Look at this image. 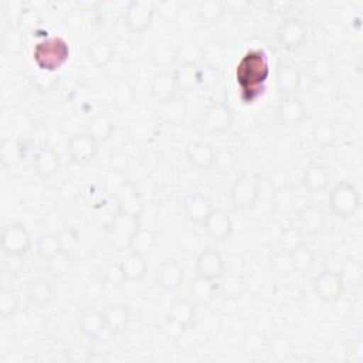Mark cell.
<instances>
[{
	"mask_svg": "<svg viewBox=\"0 0 363 363\" xmlns=\"http://www.w3.org/2000/svg\"><path fill=\"white\" fill-rule=\"evenodd\" d=\"M233 121L234 116L230 106L223 102H216L206 109L199 122V128L203 133H217L230 129Z\"/></svg>",
	"mask_w": 363,
	"mask_h": 363,
	"instance_id": "5b68a950",
	"label": "cell"
},
{
	"mask_svg": "<svg viewBox=\"0 0 363 363\" xmlns=\"http://www.w3.org/2000/svg\"><path fill=\"white\" fill-rule=\"evenodd\" d=\"M71 265H72V255L67 248L60 250L57 254L45 259L47 274L54 278H61L67 275L71 269Z\"/></svg>",
	"mask_w": 363,
	"mask_h": 363,
	"instance_id": "d6a6232c",
	"label": "cell"
},
{
	"mask_svg": "<svg viewBox=\"0 0 363 363\" xmlns=\"http://www.w3.org/2000/svg\"><path fill=\"white\" fill-rule=\"evenodd\" d=\"M224 6H225V11L230 10L233 13H241L247 10L250 3L245 0H228V1H224Z\"/></svg>",
	"mask_w": 363,
	"mask_h": 363,
	"instance_id": "f907efd6",
	"label": "cell"
},
{
	"mask_svg": "<svg viewBox=\"0 0 363 363\" xmlns=\"http://www.w3.org/2000/svg\"><path fill=\"white\" fill-rule=\"evenodd\" d=\"M220 284H218V288L220 291L227 296V298H231V299H235V298H240L244 291H245V279L242 275H238V274H223L220 277Z\"/></svg>",
	"mask_w": 363,
	"mask_h": 363,
	"instance_id": "d590c367",
	"label": "cell"
},
{
	"mask_svg": "<svg viewBox=\"0 0 363 363\" xmlns=\"http://www.w3.org/2000/svg\"><path fill=\"white\" fill-rule=\"evenodd\" d=\"M28 301L35 306H45L52 299V286L45 279H35L27 288Z\"/></svg>",
	"mask_w": 363,
	"mask_h": 363,
	"instance_id": "e575fe53",
	"label": "cell"
},
{
	"mask_svg": "<svg viewBox=\"0 0 363 363\" xmlns=\"http://www.w3.org/2000/svg\"><path fill=\"white\" fill-rule=\"evenodd\" d=\"M109 166L112 172H116V173L125 172L128 167V156L123 152L112 153L109 159Z\"/></svg>",
	"mask_w": 363,
	"mask_h": 363,
	"instance_id": "bcb514c9",
	"label": "cell"
},
{
	"mask_svg": "<svg viewBox=\"0 0 363 363\" xmlns=\"http://www.w3.org/2000/svg\"><path fill=\"white\" fill-rule=\"evenodd\" d=\"M159 113L167 122H179L186 115V104L183 99H179L174 96V98L160 104Z\"/></svg>",
	"mask_w": 363,
	"mask_h": 363,
	"instance_id": "f35d334b",
	"label": "cell"
},
{
	"mask_svg": "<svg viewBox=\"0 0 363 363\" xmlns=\"http://www.w3.org/2000/svg\"><path fill=\"white\" fill-rule=\"evenodd\" d=\"M86 55L96 67L106 68L113 61V47L106 40H95L86 48Z\"/></svg>",
	"mask_w": 363,
	"mask_h": 363,
	"instance_id": "f1b7e54d",
	"label": "cell"
},
{
	"mask_svg": "<svg viewBox=\"0 0 363 363\" xmlns=\"http://www.w3.org/2000/svg\"><path fill=\"white\" fill-rule=\"evenodd\" d=\"M183 268L176 261H163L156 269V281L166 291L177 289L183 282Z\"/></svg>",
	"mask_w": 363,
	"mask_h": 363,
	"instance_id": "ffe728a7",
	"label": "cell"
},
{
	"mask_svg": "<svg viewBox=\"0 0 363 363\" xmlns=\"http://www.w3.org/2000/svg\"><path fill=\"white\" fill-rule=\"evenodd\" d=\"M360 206V196L354 184L349 182L337 183L329 193V207L339 218H349L354 216Z\"/></svg>",
	"mask_w": 363,
	"mask_h": 363,
	"instance_id": "3957f363",
	"label": "cell"
},
{
	"mask_svg": "<svg viewBox=\"0 0 363 363\" xmlns=\"http://www.w3.org/2000/svg\"><path fill=\"white\" fill-rule=\"evenodd\" d=\"M277 115L284 126L295 128L306 118V111L303 104L296 96L289 95L279 102L277 108Z\"/></svg>",
	"mask_w": 363,
	"mask_h": 363,
	"instance_id": "7c38bea8",
	"label": "cell"
},
{
	"mask_svg": "<svg viewBox=\"0 0 363 363\" xmlns=\"http://www.w3.org/2000/svg\"><path fill=\"white\" fill-rule=\"evenodd\" d=\"M78 326L81 333L88 337V339H95L101 335L104 329H106L105 323V316L104 311L95 309V308H88L85 309L78 320Z\"/></svg>",
	"mask_w": 363,
	"mask_h": 363,
	"instance_id": "44dd1931",
	"label": "cell"
},
{
	"mask_svg": "<svg viewBox=\"0 0 363 363\" xmlns=\"http://www.w3.org/2000/svg\"><path fill=\"white\" fill-rule=\"evenodd\" d=\"M106 279L112 284V285H122L126 279L122 274V269L118 265H111L108 269H106Z\"/></svg>",
	"mask_w": 363,
	"mask_h": 363,
	"instance_id": "681fc988",
	"label": "cell"
},
{
	"mask_svg": "<svg viewBox=\"0 0 363 363\" xmlns=\"http://www.w3.org/2000/svg\"><path fill=\"white\" fill-rule=\"evenodd\" d=\"M303 184L311 193L322 191L329 184V172L320 164H309L303 172Z\"/></svg>",
	"mask_w": 363,
	"mask_h": 363,
	"instance_id": "4dcf8cb0",
	"label": "cell"
},
{
	"mask_svg": "<svg viewBox=\"0 0 363 363\" xmlns=\"http://www.w3.org/2000/svg\"><path fill=\"white\" fill-rule=\"evenodd\" d=\"M217 291H218V284L216 279H210L197 274V277L193 278L190 282V288H189L190 301L194 305L207 306L216 298Z\"/></svg>",
	"mask_w": 363,
	"mask_h": 363,
	"instance_id": "5bb4252c",
	"label": "cell"
},
{
	"mask_svg": "<svg viewBox=\"0 0 363 363\" xmlns=\"http://www.w3.org/2000/svg\"><path fill=\"white\" fill-rule=\"evenodd\" d=\"M258 196H259V183L252 176L238 177L230 189L231 203L235 207L242 210L252 207Z\"/></svg>",
	"mask_w": 363,
	"mask_h": 363,
	"instance_id": "52a82bcc",
	"label": "cell"
},
{
	"mask_svg": "<svg viewBox=\"0 0 363 363\" xmlns=\"http://www.w3.org/2000/svg\"><path fill=\"white\" fill-rule=\"evenodd\" d=\"M326 214L320 207L316 206H305L299 210L298 224L299 230L306 234H315L325 227Z\"/></svg>",
	"mask_w": 363,
	"mask_h": 363,
	"instance_id": "603a6c76",
	"label": "cell"
},
{
	"mask_svg": "<svg viewBox=\"0 0 363 363\" xmlns=\"http://www.w3.org/2000/svg\"><path fill=\"white\" fill-rule=\"evenodd\" d=\"M104 316H105L106 329H109L113 333H121L126 329L130 313L125 303L115 302V303H109L104 309Z\"/></svg>",
	"mask_w": 363,
	"mask_h": 363,
	"instance_id": "cb8c5ba5",
	"label": "cell"
},
{
	"mask_svg": "<svg viewBox=\"0 0 363 363\" xmlns=\"http://www.w3.org/2000/svg\"><path fill=\"white\" fill-rule=\"evenodd\" d=\"M244 342H245L247 349H248L250 352H254V353L261 352V349H262V346H264V337H262L259 333H257V332H252V333L247 335V337H245Z\"/></svg>",
	"mask_w": 363,
	"mask_h": 363,
	"instance_id": "c3c4849f",
	"label": "cell"
},
{
	"mask_svg": "<svg viewBox=\"0 0 363 363\" xmlns=\"http://www.w3.org/2000/svg\"><path fill=\"white\" fill-rule=\"evenodd\" d=\"M138 224H139V217L119 213L113 218V221L109 227V238L115 244H125V241H126V244L129 245L130 237H132L135 228L138 227Z\"/></svg>",
	"mask_w": 363,
	"mask_h": 363,
	"instance_id": "e0dca14e",
	"label": "cell"
},
{
	"mask_svg": "<svg viewBox=\"0 0 363 363\" xmlns=\"http://www.w3.org/2000/svg\"><path fill=\"white\" fill-rule=\"evenodd\" d=\"M204 231L214 240H225L233 231V221L230 216L220 208H213L210 216L203 223Z\"/></svg>",
	"mask_w": 363,
	"mask_h": 363,
	"instance_id": "9a60e30c",
	"label": "cell"
},
{
	"mask_svg": "<svg viewBox=\"0 0 363 363\" xmlns=\"http://www.w3.org/2000/svg\"><path fill=\"white\" fill-rule=\"evenodd\" d=\"M18 306V298L11 289L1 288L0 289V315L1 316H10L16 312Z\"/></svg>",
	"mask_w": 363,
	"mask_h": 363,
	"instance_id": "7bdbcfd3",
	"label": "cell"
},
{
	"mask_svg": "<svg viewBox=\"0 0 363 363\" xmlns=\"http://www.w3.org/2000/svg\"><path fill=\"white\" fill-rule=\"evenodd\" d=\"M174 78L179 91H193L203 82V71L196 62L186 61L176 69Z\"/></svg>",
	"mask_w": 363,
	"mask_h": 363,
	"instance_id": "d6986e66",
	"label": "cell"
},
{
	"mask_svg": "<svg viewBox=\"0 0 363 363\" xmlns=\"http://www.w3.org/2000/svg\"><path fill=\"white\" fill-rule=\"evenodd\" d=\"M225 13L224 1L221 0H203L197 6V16L204 23H216Z\"/></svg>",
	"mask_w": 363,
	"mask_h": 363,
	"instance_id": "8d00e7d4",
	"label": "cell"
},
{
	"mask_svg": "<svg viewBox=\"0 0 363 363\" xmlns=\"http://www.w3.org/2000/svg\"><path fill=\"white\" fill-rule=\"evenodd\" d=\"M98 140L86 130L75 133L67 143V152L72 162L86 163L91 162L98 153Z\"/></svg>",
	"mask_w": 363,
	"mask_h": 363,
	"instance_id": "ba28073f",
	"label": "cell"
},
{
	"mask_svg": "<svg viewBox=\"0 0 363 363\" xmlns=\"http://www.w3.org/2000/svg\"><path fill=\"white\" fill-rule=\"evenodd\" d=\"M223 47L217 41H208L203 48V60L208 67H218L223 61Z\"/></svg>",
	"mask_w": 363,
	"mask_h": 363,
	"instance_id": "b9f144b4",
	"label": "cell"
},
{
	"mask_svg": "<svg viewBox=\"0 0 363 363\" xmlns=\"http://www.w3.org/2000/svg\"><path fill=\"white\" fill-rule=\"evenodd\" d=\"M118 207L119 213H125L133 217H139L142 211V201L135 189L122 186L118 190Z\"/></svg>",
	"mask_w": 363,
	"mask_h": 363,
	"instance_id": "1f68e13d",
	"label": "cell"
},
{
	"mask_svg": "<svg viewBox=\"0 0 363 363\" xmlns=\"http://www.w3.org/2000/svg\"><path fill=\"white\" fill-rule=\"evenodd\" d=\"M156 240H157V233L139 223L130 237L129 248L135 252L145 255L153 248V245L156 244Z\"/></svg>",
	"mask_w": 363,
	"mask_h": 363,
	"instance_id": "83f0119b",
	"label": "cell"
},
{
	"mask_svg": "<svg viewBox=\"0 0 363 363\" xmlns=\"http://www.w3.org/2000/svg\"><path fill=\"white\" fill-rule=\"evenodd\" d=\"M301 85V72L294 64H281L277 69V86L285 94V96L292 95Z\"/></svg>",
	"mask_w": 363,
	"mask_h": 363,
	"instance_id": "d4e9b609",
	"label": "cell"
},
{
	"mask_svg": "<svg viewBox=\"0 0 363 363\" xmlns=\"http://www.w3.org/2000/svg\"><path fill=\"white\" fill-rule=\"evenodd\" d=\"M308 28L305 23L296 17H289L282 21L278 28V41L288 50L301 47L306 40Z\"/></svg>",
	"mask_w": 363,
	"mask_h": 363,
	"instance_id": "30bf717a",
	"label": "cell"
},
{
	"mask_svg": "<svg viewBox=\"0 0 363 363\" xmlns=\"http://www.w3.org/2000/svg\"><path fill=\"white\" fill-rule=\"evenodd\" d=\"M60 167H61V159L52 147L44 146L35 153L34 169L41 179L45 180L52 177L54 174L58 173Z\"/></svg>",
	"mask_w": 363,
	"mask_h": 363,
	"instance_id": "2e32d148",
	"label": "cell"
},
{
	"mask_svg": "<svg viewBox=\"0 0 363 363\" xmlns=\"http://www.w3.org/2000/svg\"><path fill=\"white\" fill-rule=\"evenodd\" d=\"M217 152L208 142L196 140L187 145L186 157L197 169L207 170L216 163Z\"/></svg>",
	"mask_w": 363,
	"mask_h": 363,
	"instance_id": "4fadbf2b",
	"label": "cell"
},
{
	"mask_svg": "<svg viewBox=\"0 0 363 363\" xmlns=\"http://www.w3.org/2000/svg\"><path fill=\"white\" fill-rule=\"evenodd\" d=\"M155 4L149 0H132L125 10V24L133 33L145 31L153 20Z\"/></svg>",
	"mask_w": 363,
	"mask_h": 363,
	"instance_id": "8992f818",
	"label": "cell"
},
{
	"mask_svg": "<svg viewBox=\"0 0 363 363\" xmlns=\"http://www.w3.org/2000/svg\"><path fill=\"white\" fill-rule=\"evenodd\" d=\"M111 94H112L113 102L119 108L129 106L133 102V99H135V89H133L132 84L126 78L115 79V82L112 85Z\"/></svg>",
	"mask_w": 363,
	"mask_h": 363,
	"instance_id": "74e56055",
	"label": "cell"
},
{
	"mask_svg": "<svg viewBox=\"0 0 363 363\" xmlns=\"http://www.w3.org/2000/svg\"><path fill=\"white\" fill-rule=\"evenodd\" d=\"M177 91L176 86V78L174 72L162 71L156 74L150 81V94L162 104L172 98H174V94Z\"/></svg>",
	"mask_w": 363,
	"mask_h": 363,
	"instance_id": "7402d4cb",
	"label": "cell"
},
{
	"mask_svg": "<svg viewBox=\"0 0 363 363\" xmlns=\"http://www.w3.org/2000/svg\"><path fill=\"white\" fill-rule=\"evenodd\" d=\"M115 130V123L112 121V118L105 113V112H98L95 113L91 121H89V126H88V132L98 140V142H104L108 140L112 133Z\"/></svg>",
	"mask_w": 363,
	"mask_h": 363,
	"instance_id": "836d02e7",
	"label": "cell"
},
{
	"mask_svg": "<svg viewBox=\"0 0 363 363\" xmlns=\"http://www.w3.org/2000/svg\"><path fill=\"white\" fill-rule=\"evenodd\" d=\"M1 248L7 255L21 257L28 252L31 247V238L27 228L20 223L9 224L3 228L0 237Z\"/></svg>",
	"mask_w": 363,
	"mask_h": 363,
	"instance_id": "277c9868",
	"label": "cell"
},
{
	"mask_svg": "<svg viewBox=\"0 0 363 363\" xmlns=\"http://www.w3.org/2000/svg\"><path fill=\"white\" fill-rule=\"evenodd\" d=\"M163 329H164V332H166V335H167L169 337H172V339H179V337L184 333V330H186L187 328H184L183 325H180V323H177V322L170 320V319L166 318Z\"/></svg>",
	"mask_w": 363,
	"mask_h": 363,
	"instance_id": "7dc6e473",
	"label": "cell"
},
{
	"mask_svg": "<svg viewBox=\"0 0 363 363\" xmlns=\"http://www.w3.org/2000/svg\"><path fill=\"white\" fill-rule=\"evenodd\" d=\"M197 274L210 279H220L224 274V259L214 248H204L196 258Z\"/></svg>",
	"mask_w": 363,
	"mask_h": 363,
	"instance_id": "8fae6325",
	"label": "cell"
},
{
	"mask_svg": "<svg viewBox=\"0 0 363 363\" xmlns=\"http://www.w3.org/2000/svg\"><path fill=\"white\" fill-rule=\"evenodd\" d=\"M316 295L325 302H335L343 294V278L333 271H322L313 281Z\"/></svg>",
	"mask_w": 363,
	"mask_h": 363,
	"instance_id": "9c48e42d",
	"label": "cell"
},
{
	"mask_svg": "<svg viewBox=\"0 0 363 363\" xmlns=\"http://www.w3.org/2000/svg\"><path fill=\"white\" fill-rule=\"evenodd\" d=\"M119 267L126 281H140L147 271L145 255L135 251H130L125 258H122Z\"/></svg>",
	"mask_w": 363,
	"mask_h": 363,
	"instance_id": "484cf974",
	"label": "cell"
},
{
	"mask_svg": "<svg viewBox=\"0 0 363 363\" xmlns=\"http://www.w3.org/2000/svg\"><path fill=\"white\" fill-rule=\"evenodd\" d=\"M269 75L268 55L261 48L248 50L235 67V79L245 102L254 101L262 94Z\"/></svg>",
	"mask_w": 363,
	"mask_h": 363,
	"instance_id": "6da1fadb",
	"label": "cell"
},
{
	"mask_svg": "<svg viewBox=\"0 0 363 363\" xmlns=\"http://www.w3.org/2000/svg\"><path fill=\"white\" fill-rule=\"evenodd\" d=\"M196 316V305L189 299H176L170 303L166 318L189 328Z\"/></svg>",
	"mask_w": 363,
	"mask_h": 363,
	"instance_id": "4316f807",
	"label": "cell"
},
{
	"mask_svg": "<svg viewBox=\"0 0 363 363\" xmlns=\"http://www.w3.org/2000/svg\"><path fill=\"white\" fill-rule=\"evenodd\" d=\"M288 255L291 259L292 269L296 272H301V274L309 272L315 265V257L311 248L303 242H299L294 248H291L288 251Z\"/></svg>",
	"mask_w": 363,
	"mask_h": 363,
	"instance_id": "f546056e",
	"label": "cell"
},
{
	"mask_svg": "<svg viewBox=\"0 0 363 363\" xmlns=\"http://www.w3.org/2000/svg\"><path fill=\"white\" fill-rule=\"evenodd\" d=\"M312 136H313V140L320 145V146H329L333 143L335 138H336V129L333 126L332 122L329 121H322L319 123H316L313 126V130H312Z\"/></svg>",
	"mask_w": 363,
	"mask_h": 363,
	"instance_id": "60d3db41",
	"label": "cell"
},
{
	"mask_svg": "<svg viewBox=\"0 0 363 363\" xmlns=\"http://www.w3.org/2000/svg\"><path fill=\"white\" fill-rule=\"evenodd\" d=\"M159 13L164 17V18H176L180 13V9H182V4L179 1H174V0H164L162 3H159Z\"/></svg>",
	"mask_w": 363,
	"mask_h": 363,
	"instance_id": "f6af8a7d",
	"label": "cell"
},
{
	"mask_svg": "<svg viewBox=\"0 0 363 363\" xmlns=\"http://www.w3.org/2000/svg\"><path fill=\"white\" fill-rule=\"evenodd\" d=\"M213 211L211 201L201 193L189 194L184 200V213L193 223L203 224Z\"/></svg>",
	"mask_w": 363,
	"mask_h": 363,
	"instance_id": "ac0fdd59",
	"label": "cell"
},
{
	"mask_svg": "<svg viewBox=\"0 0 363 363\" xmlns=\"http://www.w3.org/2000/svg\"><path fill=\"white\" fill-rule=\"evenodd\" d=\"M60 250H62V242L57 234H44L37 241V251L44 259L57 254Z\"/></svg>",
	"mask_w": 363,
	"mask_h": 363,
	"instance_id": "ab89813d",
	"label": "cell"
},
{
	"mask_svg": "<svg viewBox=\"0 0 363 363\" xmlns=\"http://www.w3.org/2000/svg\"><path fill=\"white\" fill-rule=\"evenodd\" d=\"M21 45V34L14 28H7L1 35V47L7 52H16Z\"/></svg>",
	"mask_w": 363,
	"mask_h": 363,
	"instance_id": "ee69618b",
	"label": "cell"
},
{
	"mask_svg": "<svg viewBox=\"0 0 363 363\" xmlns=\"http://www.w3.org/2000/svg\"><path fill=\"white\" fill-rule=\"evenodd\" d=\"M69 57V45L61 37H47L37 43L33 50V58L43 71H57Z\"/></svg>",
	"mask_w": 363,
	"mask_h": 363,
	"instance_id": "7a4b0ae2",
	"label": "cell"
}]
</instances>
